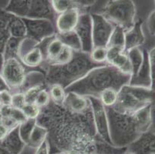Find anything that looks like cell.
<instances>
[{
	"label": "cell",
	"mask_w": 155,
	"mask_h": 154,
	"mask_svg": "<svg viewBox=\"0 0 155 154\" xmlns=\"http://www.w3.org/2000/svg\"><path fill=\"white\" fill-rule=\"evenodd\" d=\"M118 96V91L114 89H107L103 91L100 95L99 99L103 105L107 107L114 106L117 103Z\"/></svg>",
	"instance_id": "cell-28"
},
{
	"label": "cell",
	"mask_w": 155,
	"mask_h": 154,
	"mask_svg": "<svg viewBox=\"0 0 155 154\" xmlns=\"http://www.w3.org/2000/svg\"><path fill=\"white\" fill-rule=\"evenodd\" d=\"M50 143L47 139L43 143L36 149L35 154H50Z\"/></svg>",
	"instance_id": "cell-39"
},
{
	"label": "cell",
	"mask_w": 155,
	"mask_h": 154,
	"mask_svg": "<svg viewBox=\"0 0 155 154\" xmlns=\"http://www.w3.org/2000/svg\"><path fill=\"white\" fill-rule=\"evenodd\" d=\"M128 152L133 154H155V133L149 130L128 146Z\"/></svg>",
	"instance_id": "cell-16"
},
{
	"label": "cell",
	"mask_w": 155,
	"mask_h": 154,
	"mask_svg": "<svg viewBox=\"0 0 155 154\" xmlns=\"http://www.w3.org/2000/svg\"><path fill=\"white\" fill-rule=\"evenodd\" d=\"M91 102V108L94 114V123H95L96 131H97V138L102 139L103 141L108 143H111L110 138L109 126L107 116L106 107L101 102L99 98L97 97H88ZM113 145V144H112Z\"/></svg>",
	"instance_id": "cell-10"
},
{
	"label": "cell",
	"mask_w": 155,
	"mask_h": 154,
	"mask_svg": "<svg viewBox=\"0 0 155 154\" xmlns=\"http://www.w3.org/2000/svg\"><path fill=\"white\" fill-rule=\"evenodd\" d=\"M22 110L28 119L36 120L40 113L41 109L38 107L35 103H26L22 107Z\"/></svg>",
	"instance_id": "cell-33"
},
{
	"label": "cell",
	"mask_w": 155,
	"mask_h": 154,
	"mask_svg": "<svg viewBox=\"0 0 155 154\" xmlns=\"http://www.w3.org/2000/svg\"><path fill=\"white\" fill-rule=\"evenodd\" d=\"M126 154H133V153H131V152H127V153H126Z\"/></svg>",
	"instance_id": "cell-46"
},
{
	"label": "cell",
	"mask_w": 155,
	"mask_h": 154,
	"mask_svg": "<svg viewBox=\"0 0 155 154\" xmlns=\"http://www.w3.org/2000/svg\"><path fill=\"white\" fill-rule=\"evenodd\" d=\"M95 140L97 154H126L128 152V147L115 146L97 137Z\"/></svg>",
	"instance_id": "cell-22"
},
{
	"label": "cell",
	"mask_w": 155,
	"mask_h": 154,
	"mask_svg": "<svg viewBox=\"0 0 155 154\" xmlns=\"http://www.w3.org/2000/svg\"><path fill=\"white\" fill-rule=\"evenodd\" d=\"M101 66L102 65L97 64L91 60L90 54L81 51L74 52L73 59L67 64L62 66L46 65L45 69L46 83L49 87L59 84L66 89L84 78L91 70Z\"/></svg>",
	"instance_id": "cell-2"
},
{
	"label": "cell",
	"mask_w": 155,
	"mask_h": 154,
	"mask_svg": "<svg viewBox=\"0 0 155 154\" xmlns=\"http://www.w3.org/2000/svg\"><path fill=\"white\" fill-rule=\"evenodd\" d=\"M0 19L3 22L12 37L22 39L26 36V25L22 18L0 8Z\"/></svg>",
	"instance_id": "cell-14"
},
{
	"label": "cell",
	"mask_w": 155,
	"mask_h": 154,
	"mask_svg": "<svg viewBox=\"0 0 155 154\" xmlns=\"http://www.w3.org/2000/svg\"><path fill=\"white\" fill-rule=\"evenodd\" d=\"M19 126L9 131L5 139L0 141L3 147L11 154H21L26 146L19 136Z\"/></svg>",
	"instance_id": "cell-20"
},
{
	"label": "cell",
	"mask_w": 155,
	"mask_h": 154,
	"mask_svg": "<svg viewBox=\"0 0 155 154\" xmlns=\"http://www.w3.org/2000/svg\"><path fill=\"white\" fill-rule=\"evenodd\" d=\"M93 22V45L95 47H106L114 29V25L99 14H91Z\"/></svg>",
	"instance_id": "cell-11"
},
{
	"label": "cell",
	"mask_w": 155,
	"mask_h": 154,
	"mask_svg": "<svg viewBox=\"0 0 155 154\" xmlns=\"http://www.w3.org/2000/svg\"><path fill=\"white\" fill-rule=\"evenodd\" d=\"M66 98L63 106L72 113L80 114L91 108L88 97H83L73 92H66Z\"/></svg>",
	"instance_id": "cell-18"
},
{
	"label": "cell",
	"mask_w": 155,
	"mask_h": 154,
	"mask_svg": "<svg viewBox=\"0 0 155 154\" xmlns=\"http://www.w3.org/2000/svg\"><path fill=\"white\" fill-rule=\"evenodd\" d=\"M7 116L10 117L14 122L16 123L19 126L29 120L21 109L14 108L12 106H10V108H9V113H8Z\"/></svg>",
	"instance_id": "cell-31"
},
{
	"label": "cell",
	"mask_w": 155,
	"mask_h": 154,
	"mask_svg": "<svg viewBox=\"0 0 155 154\" xmlns=\"http://www.w3.org/2000/svg\"><path fill=\"white\" fill-rule=\"evenodd\" d=\"M117 47L125 51V32L120 26H114L107 48Z\"/></svg>",
	"instance_id": "cell-24"
},
{
	"label": "cell",
	"mask_w": 155,
	"mask_h": 154,
	"mask_svg": "<svg viewBox=\"0 0 155 154\" xmlns=\"http://www.w3.org/2000/svg\"><path fill=\"white\" fill-rule=\"evenodd\" d=\"M132 66L131 78L135 76L141 67L143 61V51L140 48H134L126 52Z\"/></svg>",
	"instance_id": "cell-23"
},
{
	"label": "cell",
	"mask_w": 155,
	"mask_h": 154,
	"mask_svg": "<svg viewBox=\"0 0 155 154\" xmlns=\"http://www.w3.org/2000/svg\"><path fill=\"white\" fill-rule=\"evenodd\" d=\"M4 9L22 19H47L54 25L58 15L52 6L51 1L11 0Z\"/></svg>",
	"instance_id": "cell-5"
},
{
	"label": "cell",
	"mask_w": 155,
	"mask_h": 154,
	"mask_svg": "<svg viewBox=\"0 0 155 154\" xmlns=\"http://www.w3.org/2000/svg\"><path fill=\"white\" fill-rule=\"evenodd\" d=\"M142 25L143 22L140 19H137L133 27L125 32V52L134 48H140L145 42Z\"/></svg>",
	"instance_id": "cell-19"
},
{
	"label": "cell",
	"mask_w": 155,
	"mask_h": 154,
	"mask_svg": "<svg viewBox=\"0 0 155 154\" xmlns=\"http://www.w3.org/2000/svg\"><path fill=\"white\" fill-rule=\"evenodd\" d=\"M19 136L26 146L37 149L48 137V130L37 123L36 120H28L19 127Z\"/></svg>",
	"instance_id": "cell-8"
},
{
	"label": "cell",
	"mask_w": 155,
	"mask_h": 154,
	"mask_svg": "<svg viewBox=\"0 0 155 154\" xmlns=\"http://www.w3.org/2000/svg\"><path fill=\"white\" fill-rule=\"evenodd\" d=\"M0 154H11L5 148L3 147L1 143H0Z\"/></svg>",
	"instance_id": "cell-43"
},
{
	"label": "cell",
	"mask_w": 155,
	"mask_h": 154,
	"mask_svg": "<svg viewBox=\"0 0 155 154\" xmlns=\"http://www.w3.org/2000/svg\"><path fill=\"white\" fill-rule=\"evenodd\" d=\"M147 27L151 36H155V9L149 14L147 19Z\"/></svg>",
	"instance_id": "cell-37"
},
{
	"label": "cell",
	"mask_w": 155,
	"mask_h": 154,
	"mask_svg": "<svg viewBox=\"0 0 155 154\" xmlns=\"http://www.w3.org/2000/svg\"><path fill=\"white\" fill-rule=\"evenodd\" d=\"M26 69L27 68L21 63L18 58L5 59L4 61L1 74L11 93L15 90H16L15 93H18L22 87L28 73Z\"/></svg>",
	"instance_id": "cell-7"
},
{
	"label": "cell",
	"mask_w": 155,
	"mask_h": 154,
	"mask_svg": "<svg viewBox=\"0 0 155 154\" xmlns=\"http://www.w3.org/2000/svg\"><path fill=\"white\" fill-rule=\"evenodd\" d=\"M148 59L152 76V89L155 90V47L148 52Z\"/></svg>",
	"instance_id": "cell-36"
},
{
	"label": "cell",
	"mask_w": 155,
	"mask_h": 154,
	"mask_svg": "<svg viewBox=\"0 0 155 154\" xmlns=\"http://www.w3.org/2000/svg\"><path fill=\"white\" fill-rule=\"evenodd\" d=\"M26 104L25 97L22 93H15L12 94V102H11V106L14 108L21 109Z\"/></svg>",
	"instance_id": "cell-35"
},
{
	"label": "cell",
	"mask_w": 155,
	"mask_h": 154,
	"mask_svg": "<svg viewBox=\"0 0 155 154\" xmlns=\"http://www.w3.org/2000/svg\"><path fill=\"white\" fill-rule=\"evenodd\" d=\"M50 102H51V99H50L49 90L47 89L43 88L38 93V96L36 99V101H35V104L38 107L42 109L46 106Z\"/></svg>",
	"instance_id": "cell-32"
},
{
	"label": "cell",
	"mask_w": 155,
	"mask_h": 154,
	"mask_svg": "<svg viewBox=\"0 0 155 154\" xmlns=\"http://www.w3.org/2000/svg\"><path fill=\"white\" fill-rule=\"evenodd\" d=\"M136 6L133 1H108L101 15L114 26H120L124 32L130 30L137 20Z\"/></svg>",
	"instance_id": "cell-6"
},
{
	"label": "cell",
	"mask_w": 155,
	"mask_h": 154,
	"mask_svg": "<svg viewBox=\"0 0 155 154\" xmlns=\"http://www.w3.org/2000/svg\"><path fill=\"white\" fill-rule=\"evenodd\" d=\"M73 55H74V51H73L67 46H64L61 53L59 54L54 62L50 66H62V65L67 64L73 59Z\"/></svg>",
	"instance_id": "cell-30"
},
{
	"label": "cell",
	"mask_w": 155,
	"mask_h": 154,
	"mask_svg": "<svg viewBox=\"0 0 155 154\" xmlns=\"http://www.w3.org/2000/svg\"><path fill=\"white\" fill-rule=\"evenodd\" d=\"M80 15V9L77 8H70L63 13L59 14L55 23L57 33H66L74 31Z\"/></svg>",
	"instance_id": "cell-15"
},
{
	"label": "cell",
	"mask_w": 155,
	"mask_h": 154,
	"mask_svg": "<svg viewBox=\"0 0 155 154\" xmlns=\"http://www.w3.org/2000/svg\"><path fill=\"white\" fill-rule=\"evenodd\" d=\"M143 61L137 75L130 78L129 85L133 87L152 89V76L148 59V51L143 49ZM153 90V89H152Z\"/></svg>",
	"instance_id": "cell-17"
},
{
	"label": "cell",
	"mask_w": 155,
	"mask_h": 154,
	"mask_svg": "<svg viewBox=\"0 0 155 154\" xmlns=\"http://www.w3.org/2000/svg\"><path fill=\"white\" fill-rule=\"evenodd\" d=\"M3 90H9V91H10L9 87L7 86L5 80H4L2 74H1V73H0V92L3 91Z\"/></svg>",
	"instance_id": "cell-41"
},
{
	"label": "cell",
	"mask_w": 155,
	"mask_h": 154,
	"mask_svg": "<svg viewBox=\"0 0 155 154\" xmlns=\"http://www.w3.org/2000/svg\"><path fill=\"white\" fill-rule=\"evenodd\" d=\"M26 29V37L37 43L57 33L54 24L47 19H22Z\"/></svg>",
	"instance_id": "cell-9"
},
{
	"label": "cell",
	"mask_w": 155,
	"mask_h": 154,
	"mask_svg": "<svg viewBox=\"0 0 155 154\" xmlns=\"http://www.w3.org/2000/svg\"><path fill=\"white\" fill-rule=\"evenodd\" d=\"M2 102H1V100H0V109L2 108Z\"/></svg>",
	"instance_id": "cell-45"
},
{
	"label": "cell",
	"mask_w": 155,
	"mask_h": 154,
	"mask_svg": "<svg viewBox=\"0 0 155 154\" xmlns=\"http://www.w3.org/2000/svg\"><path fill=\"white\" fill-rule=\"evenodd\" d=\"M107 48L106 47H95L90 53L91 60L94 63L99 65L107 63Z\"/></svg>",
	"instance_id": "cell-29"
},
{
	"label": "cell",
	"mask_w": 155,
	"mask_h": 154,
	"mask_svg": "<svg viewBox=\"0 0 155 154\" xmlns=\"http://www.w3.org/2000/svg\"><path fill=\"white\" fill-rule=\"evenodd\" d=\"M9 131H10V129L8 127H6L3 124L0 123V141L3 140L5 139Z\"/></svg>",
	"instance_id": "cell-40"
},
{
	"label": "cell",
	"mask_w": 155,
	"mask_h": 154,
	"mask_svg": "<svg viewBox=\"0 0 155 154\" xmlns=\"http://www.w3.org/2000/svg\"><path fill=\"white\" fill-rule=\"evenodd\" d=\"M53 154H68V153H67V152H58Z\"/></svg>",
	"instance_id": "cell-44"
},
{
	"label": "cell",
	"mask_w": 155,
	"mask_h": 154,
	"mask_svg": "<svg viewBox=\"0 0 155 154\" xmlns=\"http://www.w3.org/2000/svg\"><path fill=\"white\" fill-rule=\"evenodd\" d=\"M11 37L9 30L1 19H0V73L2 71L4 61V52L6 47L7 42Z\"/></svg>",
	"instance_id": "cell-25"
},
{
	"label": "cell",
	"mask_w": 155,
	"mask_h": 154,
	"mask_svg": "<svg viewBox=\"0 0 155 154\" xmlns=\"http://www.w3.org/2000/svg\"><path fill=\"white\" fill-rule=\"evenodd\" d=\"M49 93L50 99L53 103L58 106H63L66 98V90L62 86L59 84H54L49 87Z\"/></svg>",
	"instance_id": "cell-26"
},
{
	"label": "cell",
	"mask_w": 155,
	"mask_h": 154,
	"mask_svg": "<svg viewBox=\"0 0 155 154\" xmlns=\"http://www.w3.org/2000/svg\"><path fill=\"white\" fill-rule=\"evenodd\" d=\"M150 105H155V90L126 85L118 92L115 110L124 113H134Z\"/></svg>",
	"instance_id": "cell-4"
},
{
	"label": "cell",
	"mask_w": 155,
	"mask_h": 154,
	"mask_svg": "<svg viewBox=\"0 0 155 154\" xmlns=\"http://www.w3.org/2000/svg\"><path fill=\"white\" fill-rule=\"evenodd\" d=\"M107 64L114 66L121 73L131 76V64L127 53L124 49L117 47L107 48Z\"/></svg>",
	"instance_id": "cell-13"
},
{
	"label": "cell",
	"mask_w": 155,
	"mask_h": 154,
	"mask_svg": "<svg viewBox=\"0 0 155 154\" xmlns=\"http://www.w3.org/2000/svg\"><path fill=\"white\" fill-rule=\"evenodd\" d=\"M107 116L111 143L118 147H128L142 135L134 113H120L107 107Z\"/></svg>",
	"instance_id": "cell-3"
},
{
	"label": "cell",
	"mask_w": 155,
	"mask_h": 154,
	"mask_svg": "<svg viewBox=\"0 0 155 154\" xmlns=\"http://www.w3.org/2000/svg\"><path fill=\"white\" fill-rule=\"evenodd\" d=\"M56 35L65 46H67L74 52H80L82 50L81 42L75 31L66 33H56Z\"/></svg>",
	"instance_id": "cell-21"
},
{
	"label": "cell",
	"mask_w": 155,
	"mask_h": 154,
	"mask_svg": "<svg viewBox=\"0 0 155 154\" xmlns=\"http://www.w3.org/2000/svg\"><path fill=\"white\" fill-rule=\"evenodd\" d=\"M82 46V52L90 54L94 49L93 45V22L90 13L80 14L77 25L74 29Z\"/></svg>",
	"instance_id": "cell-12"
},
{
	"label": "cell",
	"mask_w": 155,
	"mask_h": 154,
	"mask_svg": "<svg viewBox=\"0 0 155 154\" xmlns=\"http://www.w3.org/2000/svg\"><path fill=\"white\" fill-rule=\"evenodd\" d=\"M131 76L121 73L114 66L104 64L89 72L84 78L65 89L86 97L99 98L101 93L112 88L119 92L121 88L129 85Z\"/></svg>",
	"instance_id": "cell-1"
},
{
	"label": "cell",
	"mask_w": 155,
	"mask_h": 154,
	"mask_svg": "<svg viewBox=\"0 0 155 154\" xmlns=\"http://www.w3.org/2000/svg\"><path fill=\"white\" fill-rule=\"evenodd\" d=\"M22 39L12 37V36L9 38L7 42L5 52H4V59L5 60L12 59V58H18L19 45H20V42Z\"/></svg>",
	"instance_id": "cell-27"
},
{
	"label": "cell",
	"mask_w": 155,
	"mask_h": 154,
	"mask_svg": "<svg viewBox=\"0 0 155 154\" xmlns=\"http://www.w3.org/2000/svg\"><path fill=\"white\" fill-rule=\"evenodd\" d=\"M43 89V87H33L29 88L26 90L25 93H23L24 97H25V101L26 103H35L36 99L38 96V93Z\"/></svg>",
	"instance_id": "cell-34"
},
{
	"label": "cell",
	"mask_w": 155,
	"mask_h": 154,
	"mask_svg": "<svg viewBox=\"0 0 155 154\" xmlns=\"http://www.w3.org/2000/svg\"><path fill=\"white\" fill-rule=\"evenodd\" d=\"M0 100L2 106H11L12 102V93L9 90H3L0 92Z\"/></svg>",
	"instance_id": "cell-38"
},
{
	"label": "cell",
	"mask_w": 155,
	"mask_h": 154,
	"mask_svg": "<svg viewBox=\"0 0 155 154\" xmlns=\"http://www.w3.org/2000/svg\"><path fill=\"white\" fill-rule=\"evenodd\" d=\"M150 130L155 133V110L153 109V106L152 109V125Z\"/></svg>",
	"instance_id": "cell-42"
}]
</instances>
